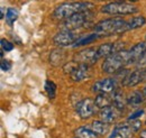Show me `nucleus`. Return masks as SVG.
Instances as JSON below:
<instances>
[{
  "label": "nucleus",
  "instance_id": "obj_1",
  "mask_svg": "<svg viewBox=\"0 0 146 138\" xmlns=\"http://www.w3.org/2000/svg\"><path fill=\"white\" fill-rule=\"evenodd\" d=\"M129 29L128 23L120 18H110L99 21L94 26V32L98 36H110L121 34Z\"/></svg>",
  "mask_w": 146,
  "mask_h": 138
},
{
  "label": "nucleus",
  "instance_id": "obj_2",
  "mask_svg": "<svg viewBox=\"0 0 146 138\" xmlns=\"http://www.w3.org/2000/svg\"><path fill=\"white\" fill-rule=\"evenodd\" d=\"M93 7L91 2H70L60 5L54 11V16L58 19H68L76 14L87 13Z\"/></svg>",
  "mask_w": 146,
  "mask_h": 138
},
{
  "label": "nucleus",
  "instance_id": "obj_3",
  "mask_svg": "<svg viewBox=\"0 0 146 138\" xmlns=\"http://www.w3.org/2000/svg\"><path fill=\"white\" fill-rule=\"evenodd\" d=\"M126 64H129V51L124 50L107 57L102 63V70L106 73H116Z\"/></svg>",
  "mask_w": 146,
  "mask_h": 138
},
{
  "label": "nucleus",
  "instance_id": "obj_4",
  "mask_svg": "<svg viewBox=\"0 0 146 138\" xmlns=\"http://www.w3.org/2000/svg\"><path fill=\"white\" fill-rule=\"evenodd\" d=\"M101 11L110 15H131L137 11V8L127 2H111L102 6Z\"/></svg>",
  "mask_w": 146,
  "mask_h": 138
},
{
  "label": "nucleus",
  "instance_id": "obj_5",
  "mask_svg": "<svg viewBox=\"0 0 146 138\" xmlns=\"http://www.w3.org/2000/svg\"><path fill=\"white\" fill-rule=\"evenodd\" d=\"M90 13H81V14H76L72 17L65 19V21L62 24V29L66 31V32H71L73 29H76L81 26H83V24L88 20Z\"/></svg>",
  "mask_w": 146,
  "mask_h": 138
},
{
  "label": "nucleus",
  "instance_id": "obj_6",
  "mask_svg": "<svg viewBox=\"0 0 146 138\" xmlns=\"http://www.w3.org/2000/svg\"><path fill=\"white\" fill-rule=\"evenodd\" d=\"M98 58H99V56H98V52L96 48H87V50H83L78 54H75L74 62L79 63V64L91 65L98 61Z\"/></svg>",
  "mask_w": 146,
  "mask_h": 138
},
{
  "label": "nucleus",
  "instance_id": "obj_7",
  "mask_svg": "<svg viewBox=\"0 0 146 138\" xmlns=\"http://www.w3.org/2000/svg\"><path fill=\"white\" fill-rule=\"evenodd\" d=\"M125 44L124 43H109V44H104V45H100L98 48H97V52H98V56L99 57H109L110 55L115 54V53L121 52L124 51Z\"/></svg>",
  "mask_w": 146,
  "mask_h": 138
},
{
  "label": "nucleus",
  "instance_id": "obj_8",
  "mask_svg": "<svg viewBox=\"0 0 146 138\" xmlns=\"http://www.w3.org/2000/svg\"><path fill=\"white\" fill-rule=\"evenodd\" d=\"M94 102L92 101L91 99H84L81 102L76 104V112L78 115L82 118V119H87L89 117H91L94 112Z\"/></svg>",
  "mask_w": 146,
  "mask_h": 138
},
{
  "label": "nucleus",
  "instance_id": "obj_9",
  "mask_svg": "<svg viewBox=\"0 0 146 138\" xmlns=\"http://www.w3.org/2000/svg\"><path fill=\"white\" fill-rule=\"evenodd\" d=\"M116 89V80L113 79H104L101 81H98L93 84L94 92H101V93H108Z\"/></svg>",
  "mask_w": 146,
  "mask_h": 138
},
{
  "label": "nucleus",
  "instance_id": "obj_10",
  "mask_svg": "<svg viewBox=\"0 0 146 138\" xmlns=\"http://www.w3.org/2000/svg\"><path fill=\"white\" fill-rule=\"evenodd\" d=\"M76 38V35H74L71 32H66V31H63V32H60L54 36L53 40L56 45H60V46H66V45H70L74 43Z\"/></svg>",
  "mask_w": 146,
  "mask_h": 138
},
{
  "label": "nucleus",
  "instance_id": "obj_11",
  "mask_svg": "<svg viewBox=\"0 0 146 138\" xmlns=\"http://www.w3.org/2000/svg\"><path fill=\"white\" fill-rule=\"evenodd\" d=\"M146 52V42H141L131 47L129 51V64L136 63L139 61V58Z\"/></svg>",
  "mask_w": 146,
  "mask_h": 138
},
{
  "label": "nucleus",
  "instance_id": "obj_12",
  "mask_svg": "<svg viewBox=\"0 0 146 138\" xmlns=\"http://www.w3.org/2000/svg\"><path fill=\"white\" fill-rule=\"evenodd\" d=\"M144 79H145V76H144V71L137 70V71H134L131 74H129L127 78L124 80L123 86H137V84L141 83Z\"/></svg>",
  "mask_w": 146,
  "mask_h": 138
},
{
  "label": "nucleus",
  "instance_id": "obj_13",
  "mask_svg": "<svg viewBox=\"0 0 146 138\" xmlns=\"http://www.w3.org/2000/svg\"><path fill=\"white\" fill-rule=\"evenodd\" d=\"M118 111L115 107H107L105 109H101L100 111V118L101 120L106 123H110V122H113V121L117 119L118 117Z\"/></svg>",
  "mask_w": 146,
  "mask_h": 138
},
{
  "label": "nucleus",
  "instance_id": "obj_14",
  "mask_svg": "<svg viewBox=\"0 0 146 138\" xmlns=\"http://www.w3.org/2000/svg\"><path fill=\"white\" fill-rule=\"evenodd\" d=\"M70 74H71V78L74 81H82L88 75V65L78 64Z\"/></svg>",
  "mask_w": 146,
  "mask_h": 138
},
{
  "label": "nucleus",
  "instance_id": "obj_15",
  "mask_svg": "<svg viewBox=\"0 0 146 138\" xmlns=\"http://www.w3.org/2000/svg\"><path fill=\"white\" fill-rule=\"evenodd\" d=\"M116 136H120L121 138H131L133 137V129L129 126L116 127V129L113 130V134L110 136V138H113Z\"/></svg>",
  "mask_w": 146,
  "mask_h": 138
},
{
  "label": "nucleus",
  "instance_id": "obj_16",
  "mask_svg": "<svg viewBox=\"0 0 146 138\" xmlns=\"http://www.w3.org/2000/svg\"><path fill=\"white\" fill-rule=\"evenodd\" d=\"M112 102L115 104V108L119 111L124 110L125 109V105H126V100H125V97H124V93L121 91H116L113 93V98H112Z\"/></svg>",
  "mask_w": 146,
  "mask_h": 138
},
{
  "label": "nucleus",
  "instance_id": "obj_17",
  "mask_svg": "<svg viewBox=\"0 0 146 138\" xmlns=\"http://www.w3.org/2000/svg\"><path fill=\"white\" fill-rule=\"evenodd\" d=\"M144 101V97L142 94V92L139 91H134L129 94V97L127 98V104L130 107H137Z\"/></svg>",
  "mask_w": 146,
  "mask_h": 138
},
{
  "label": "nucleus",
  "instance_id": "obj_18",
  "mask_svg": "<svg viewBox=\"0 0 146 138\" xmlns=\"http://www.w3.org/2000/svg\"><path fill=\"white\" fill-rule=\"evenodd\" d=\"M94 104L98 108H101V109H105L107 107H109L110 104V99L109 97L106 94V93H100L96 97V100H94Z\"/></svg>",
  "mask_w": 146,
  "mask_h": 138
},
{
  "label": "nucleus",
  "instance_id": "obj_19",
  "mask_svg": "<svg viewBox=\"0 0 146 138\" xmlns=\"http://www.w3.org/2000/svg\"><path fill=\"white\" fill-rule=\"evenodd\" d=\"M75 136L76 138H97L96 133L91 131L90 129L86 127H80L75 130Z\"/></svg>",
  "mask_w": 146,
  "mask_h": 138
},
{
  "label": "nucleus",
  "instance_id": "obj_20",
  "mask_svg": "<svg viewBox=\"0 0 146 138\" xmlns=\"http://www.w3.org/2000/svg\"><path fill=\"white\" fill-rule=\"evenodd\" d=\"M92 128L94 133H98L100 135H104L108 131V123L104 122V121H93L92 122Z\"/></svg>",
  "mask_w": 146,
  "mask_h": 138
},
{
  "label": "nucleus",
  "instance_id": "obj_21",
  "mask_svg": "<svg viewBox=\"0 0 146 138\" xmlns=\"http://www.w3.org/2000/svg\"><path fill=\"white\" fill-rule=\"evenodd\" d=\"M146 23V19L143 16H137V17H133L129 23H128V26H129V29H136V28H139L142 26H144Z\"/></svg>",
  "mask_w": 146,
  "mask_h": 138
},
{
  "label": "nucleus",
  "instance_id": "obj_22",
  "mask_svg": "<svg viewBox=\"0 0 146 138\" xmlns=\"http://www.w3.org/2000/svg\"><path fill=\"white\" fill-rule=\"evenodd\" d=\"M98 37H99V36L96 34V33H94V34L88 35L87 37H82V38H80L79 40H76V43L74 44V46L76 47V46H81V45H87V44L91 43L93 40H96Z\"/></svg>",
  "mask_w": 146,
  "mask_h": 138
},
{
  "label": "nucleus",
  "instance_id": "obj_23",
  "mask_svg": "<svg viewBox=\"0 0 146 138\" xmlns=\"http://www.w3.org/2000/svg\"><path fill=\"white\" fill-rule=\"evenodd\" d=\"M18 18V11L15 8H9L7 10V15H6V20L9 25H13L15 23V20H17Z\"/></svg>",
  "mask_w": 146,
  "mask_h": 138
},
{
  "label": "nucleus",
  "instance_id": "obj_24",
  "mask_svg": "<svg viewBox=\"0 0 146 138\" xmlns=\"http://www.w3.org/2000/svg\"><path fill=\"white\" fill-rule=\"evenodd\" d=\"M45 90H46V92H47V94H48V97L50 98H55V91H56V86L54 84V82H52V81H46L45 82Z\"/></svg>",
  "mask_w": 146,
  "mask_h": 138
},
{
  "label": "nucleus",
  "instance_id": "obj_25",
  "mask_svg": "<svg viewBox=\"0 0 146 138\" xmlns=\"http://www.w3.org/2000/svg\"><path fill=\"white\" fill-rule=\"evenodd\" d=\"M1 48H2V51L9 52V51H11L14 48V45L10 42L6 40V39H1Z\"/></svg>",
  "mask_w": 146,
  "mask_h": 138
},
{
  "label": "nucleus",
  "instance_id": "obj_26",
  "mask_svg": "<svg viewBox=\"0 0 146 138\" xmlns=\"http://www.w3.org/2000/svg\"><path fill=\"white\" fill-rule=\"evenodd\" d=\"M137 66L143 69V68H146V52L143 54V56L139 58V61L137 62Z\"/></svg>",
  "mask_w": 146,
  "mask_h": 138
},
{
  "label": "nucleus",
  "instance_id": "obj_27",
  "mask_svg": "<svg viewBox=\"0 0 146 138\" xmlns=\"http://www.w3.org/2000/svg\"><path fill=\"white\" fill-rule=\"evenodd\" d=\"M10 66H11V64H10L9 61L3 60V61L1 62V70H2V71H5V72L9 71V70H10Z\"/></svg>",
  "mask_w": 146,
  "mask_h": 138
},
{
  "label": "nucleus",
  "instance_id": "obj_28",
  "mask_svg": "<svg viewBox=\"0 0 146 138\" xmlns=\"http://www.w3.org/2000/svg\"><path fill=\"white\" fill-rule=\"evenodd\" d=\"M143 113H144V110H138V111L134 112L133 115H130V116L128 117V119H129V120H134L135 118H138V117H141Z\"/></svg>",
  "mask_w": 146,
  "mask_h": 138
},
{
  "label": "nucleus",
  "instance_id": "obj_29",
  "mask_svg": "<svg viewBox=\"0 0 146 138\" xmlns=\"http://www.w3.org/2000/svg\"><path fill=\"white\" fill-rule=\"evenodd\" d=\"M141 125H142V123H141L139 121H138V120H136V121H134V122L131 123V126H130V128L133 129V131H137V130H138V129L141 128Z\"/></svg>",
  "mask_w": 146,
  "mask_h": 138
},
{
  "label": "nucleus",
  "instance_id": "obj_30",
  "mask_svg": "<svg viewBox=\"0 0 146 138\" xmlns=\"http://www.w3.org/2000/svg\"><path fill=\"white\" fill-rule=\"evenodd\" d=\"M139 136H141V138H146V130H143V131H141Z\"/></svg>",
  "mask_w": 146,
  "mask_h": 138
},
{
  "label": "nucleus",
  "instance_id": "obj_31",
  "mask_svg": "<svg viewBox=\"0 0 146 138\" xmlns=\"http://www.w3.org/2000/svg\"><path fill=\"white\" fill-rule=\"evenodd\" d=\"M144 76H145V79H146V70L144 71Z\"/></svg>",
  "mask_w": 146,
  "mask_h": 138
},
{
  "label": "nucleus",
  "instance_id": "obj_32",
  "mask_svg": "<svg viewBox=\"0 0 146 138\" xmlns=\"http://www.w3.org/2000/svg\"><path fill=\"white\" fill-rule=\"evenodd\" d=\"M145 94H146V88H145Z\"/></svg>",
  "mask_w": 146,
  "mask_h": 138
}]
</instances>
